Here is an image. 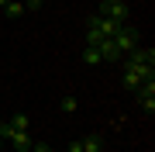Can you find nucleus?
<instances>
[{
  "label": "nucleus",
  "mask_w": 155,
  "mask_h": 152,
  "mask_svg": "<svg viewBox=\"0 0 155 152\" xmlns=\"http://www.w3.org/2000/svg\"><path fill=\"white\" fill-rule=\"evenodd\" d=\"M11 135H14V128H11L7 121H0V138H4V142H11Z\"/></svg>",
  "instance_id": "nucleus-14"
},
{
  "label": "nucleus",
  "mask_w": 155,
  "mask_h": 152,
  "mask_svg": "<svg viewBox=\"0 0 155 152\" xmlns=\"http://www.w3.org/2000/svg\"><path fill=\"white\" fill-rule=\"evenodd\" d=\"M79 145H83V152H104V138H100V135H90V138L79 142Z\"/></svg>",
  "instance_id": "nucleus-8"
},
{
  "label": "nucleus",
  "mask_w": 155,
  "mask_h": 152,
  "mask_svg": "<svg viewBox=\"0 0 155 152\" xmlns=\"http://www.w3.org/2000/svg\"><path fill=\"white\" fill-rule=\"evenodd\" d=\"M110 42L117 45V52H121V56H127L131 49H138V28H131V24H121V28H117V35H114Z\"/></svg>",
  "instance_id": "nucleus-1"
},
{
  "label": "nucleus",
  "mask_w": 155,
  "mask_h": 152,
  "mask_svg": "<svg viewBox=\"0 0 155 152\" xmlns=\"http://www.w3.org/2000/svg\"><path fill=\"white\" fill-rule=\"evenodd\" d=\"M4 14L7 17H21L24 14V4H21V0H7V4H4Z\"/></svg>",
  "instance_id": "nucleus-11"
},
{
  "label": "nucleus",
  "mask_w": 155,
  "mask_h": 152,
  "mask_svg": "<svg viewBox=\"0 0 155 152\" xmlns=\"http://www.w3.org/2000/svg\"><path fill=\"white\" fill-rule=\"evenodd\" d=\"M104 4H124V0H104Z\"/></svg>",
  "instance_id": "nucleus-18"
},
{
  "label": "nucleus",
  "mask_w": 155,
  "mask_h": 152,
  "mask_svg": "<svg viewBox=\"0 0 155 152\" xmlns=\"http://www.w3.org/2000/svg\"><path fill=\"white\" fill-rule=\"evenodd\" d=\"M134 97H138V104H141V111L145 114H152L155 111V76L152 79H145V83L134 86Z\"/></svg>",
  "instance_id": "nucleus-3"
},
{
  "label": "nucleus",
  "mask_w": 155,
  "mask_h": 152,
  "mask_svg": "<svg viewBox=\"0 0 155 152\" xmlns=\"http://www.w3.org/2000/svg\"><path fill=\"white\" fill-rule=\"evenodd\" d=\"M0 152H4V138H0Z\"/></svg>",
  "instance_id": "nucleus-19"
},
{
  "label": "nucleus",
  "mask_w": 155,
  "mask_h": 152,
  "mask_svg": "<svg viewBox=\"0 0 155 152\" xmlns=\"http://www.w3.org/2000/svg\"><path fill=\"white\" fill-rule=\"evenodd\" d=\"M100 42H104V35H100V31L93 28V24H90V21H86V45H93V49H97V45H100Z\"/></svg>",
  "instance_id": "nucleus-12"
},
{
  "label": "nucleus",
  "mask_w": 155,
  "mask_h": 152,
  "mask_svg": "<svg viewBox=\"0 0 155 152\" xmlns=\"http://www.w3.org/2000/svg\"><path fill=\"white\" fill-rule=\"evenodd\" d=\"M4 4H7V0H0V7H4Z\"/></svg>",
  "instance_id": "nucleus-20"
},
{
  "label": "nucleus",
  "mask_w": 155,
  "mask_h": 152,
  "mask_svg": "<svg viewBox=\"0 0 155 152\" xmlns=\"http://www.w3.org/2000/svg\"><path fill=\"white\" fill-rule=\"evenodd\" d=\"M21 4H24V11H41L45 0H21Z\"/></svg>",
  "instance_id": "nucleus-15"
},
{
  "label": "nucleus",
  "mask_w": 155,
  "mask_h": 152,
  "mask_svg": "<svg viewBox=\"0 0 155 152\" xmlns=\"http://www.w3.org/2000/svg\"><path fill=\"white\" fill-rule=\"evenodd\" d=\"M155 76V69H148V66H131V62H124V86L127 90H134L138 83H145V79H152Z\"/></svg>",
  "instance_id": "nucleus-2"
},
{
  "label": "nucleus",
  "mask_w": 155,
  "mask_h": 152,
  "mask_svg": "<svg viewBox=\"0 0 155 152\" xmlns=\"http://www.w3.org/2000/svg\"><path fill=\"white\" fill-rule=\"evenodd\" d=\"M97 17H110V21H117V24H127L131 11H127V4H100Z\"/></svg>",
  "instance_id": "nucleus-4"
},
{
  "label": "nucleus",
  "mask_w": 155,
  "mask_h": 152,
  "mask_svg": "<svg viewBox=\"0 0 155 152\" xmlns=\"http://www.w3.org/2000/svg\"><path fill=\"white\" fill-rule=\"evenodd\" d=\"M124 62H131V66H148V69H155V49H131L127 52V59Z\"/></svg>",
  "instance_id": "nucleus-5"
},
{
  "label": "nucleus",
  "mask_w": 155,
  "mask_h": 152,
  "mask_svg": "<svg viewBox=\"0 0 155 152\" xmlns=\"http://www.w3.org/2000/svg\"><path fill=\"white\" fill-rule=\"evenodd\" d=\"M76 107H79L76 97H62V111H66V114H76Z\"/></svg>",
  "instance_id": "nucleus-13"
},
{
  "label": "nucleus",
  "mask_w": 155,
  "mask_h": 152,
  "mask_svg": "<svg viewBox=\"0 0 155 152\" xmlns=\"http://www.w3.org/2000/svg\"><path fill=\"white\" fill-rule=\"evenodd\" d=\"M97 49H100V56H104V62H117V59H121V52H117V45H114L110 38H104Z\"/></svg>",
  "instance_id": "nucleus-7"
},
{
  "label": "nucleus",
  "mask_w": 155,
  "mask_h": 152,
  "mask_svg": "<svg viewBox=\"0 0 155 152\" xmlns=\"http://www.w3.org/2000/svg\"><path fill=\"white\" fill-rule=\"evenodd\" d=\"M7 124H11L14 131H28V128H31V121H28V114H14V118L7 121Z\"/></svg>",
  "instance_id": "nucleus-10"
},
{
  "label": "nucleus",
  "mask_w": 155,
  "mask_h": 152,
  "mask_svg": "<svg viewBox=\"0 0 155 152\" xmlns=\"http://www.w3.org/2000/svg\"><path fill=\"white\" fill-rule=\"evenodd\" d=\"M69 152H83V145H79V142H72V145H69Z\"/></svg>",
  "instance_id": "nucleus-17"
},
{
  "label": "nucleus",
  "mask_w": 155,
  "mask_h": 152,
  "mask_svg": "<svg viewBox=\"0 0 155 152\" xmlns=\"http://www.w3.org/2000/svg\"><path fill=\"white\" fill-rule=\"evenodd\" d=\"M83 62H86V66H100V62H104V56H100V49L86 45V49H83Z\"/></svg>",
  "instance_id": "nucleus-9"
},
{
  "label": "nucleus",
  "mask_w": 155,
  "mask_h": 152,
  "mask_svg": "<svg viewBox=\"0 0 155 152\" xmlns=\"http://www.w3.org/2000/svg\"><path fill=\"white\" fill-rule=\"evenodd\" d=\"M31 152H52V145H45V142H35V145H31Z\"/></svg>",
  "instance_id": "nucleus-16"
},
{
  "label": "nucleus",
  "mask_w": 155,
  "mask_h": 152,
  "mask_svg": "<svg viewBox=\"0 0 155 152\" xmlns=\"http://www.w3.org/2000/svg\"><path fill=\"white\" fill-rule=\"evenodd\" d=\"M11 145H14V152H31L35 142H31L28 131H14V135H11Z\"/></svg>",
  "instance_id": "nucleus-6"
}]
</instances>
